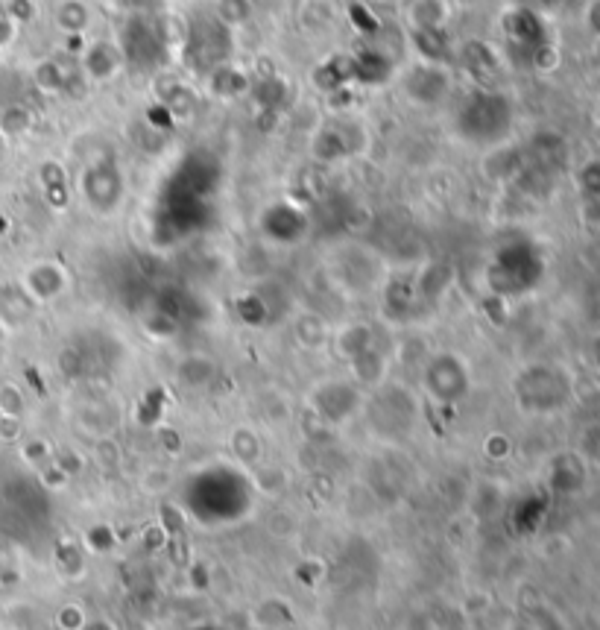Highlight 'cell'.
<instances>
[{
    "instance_id": "cell-4",
    "label": "cell",
    "mask_w": 600,
    "mask_h": 630,
    "mask_svg": "<svg viewBox=\"0 0 600 630\" xmlns=\"http://www.w3.org/2000/svg\"><path fill=\"white\" fill-rule=\"evenodd\" d=\"M27 288L39 299H50L65 288V273L56 264H36L27 276Z\"/></svg>"
},
{
    "instance_id": "cell-3",
    "label": "cell",
    "mask_w": 600,
    "mask_h": 630,
    "mask_svg": "<svg viewBox=\"0 0 600 630\" xmlns=\"http://www.w3.org/2000/svg\"><path fill=\"white\" fill-rule=\"evenodd\" d=\"M445 15H448L445 0H410L407 6L410 30H442Z\"/></svg>"
},
{
    "instance_id": "cell-1",
    "label": "cell",
    "mask_w": 600,
    "mask_h": 630,
    "mask_svg": "<svg viewBox=\"0 0 600 630\" xmlns=\"http://www.w3.org/2000/svg\"><path fill=\"white\" fill-rule=\"evenodd\" d=\"M401 85H404V94L410 100H416L419 106H434L451 91V74H448V68L442 62L419 59V62H413L404 71Z\"/></svg>"
},
{
    "instance_id": "cell-2",
    "label": "cell",
    "mask_w": 600,
    "mask_h": 630,
    "mask_svg": "<svg viewBox=\"0 0 600 630\" xmlns=\"http://www.w3.org/2000/svg\"><path fill=\"white\" fill-rule=\"evenodd\" d=\"M123 65V53H120L118 44L112 42H94L85 47V56H82V74L94 83H109L115 80Z\"/></svg>"
},
{
    "instance_id": "cell-7",
    "label": "cell",
    "mask_w": 600,
    "mask_h": 630,
    "mask_svg": "<svg viewBox=\"0 0 600 630\" xmlns=\"http://www.w3.org/2000/svg\"><path fill=\"white\" fill-rule=\"evenodd\" d=\"M463 62L472 74H492V53L483 42H469L463 50Z\"/></svg>"
},
{
    "instance_id": "cell-6",
    "label": "cell",
    "mask_w": 600,
    "mask_h": 630,
    "mask_svg": "<svg viewBox=\"0 0 600 630\" xmlns=\"http://www.w3.org/2000/svg\"><path fill=\"white\" fill-rule=\"evenodd\" d=\"M252 12H255L252 0H217V21L229 30L243 27L252 18Z\"/></svg>"
},
{
    "instance_id": "cell-5",
    "label": "cell",
    "mask_w": 600,
    "mask_h": 630,
    "mask_svg": "<svg viewBox=\"0 0 600 630\" xmlns=\"http://www.w3.org/2000/svg\"><path fill=\"white\" fill-rule=\"evenodd\" d=\"M88 21H91V9H88L85 0H62L59 9H56V24H59V30H65V33H71V36L85 33Z\"/></svg>"
},
{
    "instance_id": "cell-9",
    "label": "cell",
    "mask_w": 600,
    "mask_h": 630,
    "mask_svg": "<svg viewBox=\"0 0 600 630\" xmlns=\"http://www.w3.org/2000/svg\"><path fill=\"white\" fill-rule=\"evenodd\" d=\"M384 3H393V0H384Z\"/></svg>"
},
{
    "instance_id": "cell-8",
    "label": "cell",
    "mask_w": 600,
    "mask_h": 630,
    "mask_svg": "<svg viewBox=\"0 0 600 630\" xmlns=\"http://www.w3.org/2000/svg\"><path fill=\"white\" fill-rule=\"evenodd\" d=\"M36 83H39V88H44V91H65L68 74H65L53 59H47V62H39V65H36Z\"/></svg>"
}]
</instances>
